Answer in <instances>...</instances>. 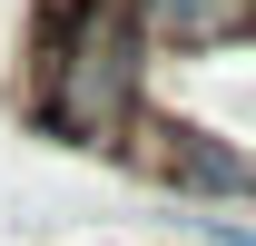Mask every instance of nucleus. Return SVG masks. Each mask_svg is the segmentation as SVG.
<instances>
[{"label": "nucleus", "instance_id": "obj_2", "mask_svg": "<svg viewBox=\"0 0 256 246\" xmlns=\"http://www.w3.org/2000/svg\"><path fill=\"white\" fill-rule=\"evenodd\" d=\"M128 30H138V50L158 60V50H178V60H207V50H236V40H256V0H118Z\"/></svg>", "mask_w": 256, "mask_h": 246}, {"label": "nucleus", "instance_id": "obj_1", "mask_svg": "<svg viewBox=\"0 0 256 246\" xmlns=\"http://www.w3.org/2000/svg\"><path fill=\"white\" fill-rule=\"evenodd\" d=\"M148 108V50L128 30L118 0H50L30 30V98L20 118L60 148H89V158H118L128 118Z\"/></svg>", "mask_w": 256, "mask_h": 246}]
</instances>
